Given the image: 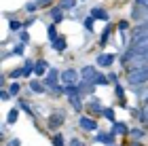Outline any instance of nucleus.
Listing matches in <instances>:
<instances>
[{
    "mask_svg": "<svg viewBox=\"0 0 148 146\" xmlns=\"http://www.w3.org/2000/svg\"><path fill=\"white\" fill-rule=\"evenodd\" d=\"M51 47L55 49V51H66V47H68V40H66V36H59V38H55V40L51 42Z\"/></svg>",
    "mask_w": 148,
    "mask_h": 146,
    "instance_id": "nucleus-12",
    "label": "nucleus"
},
{
    "mask_svg": "<svg viewBox=\"0 0 148 146\" xmlns=\"http://www.w3.org/2000/svg\"><path fill=\"white\" fill-rule=\"evenodd\" d=\"M93 21H95V17H93V15H89V17L85 19V28L89 30V32H93Z\"/></svg>",
    "mask_w": 148,
    "mask_h": 146,
    "instance_id": "nucleus-31",
    "label": "nucleus"
},
{
    "mask_svg": "<svg viewBox=\"0 0 148 146\" xmlns=\"http://www.w3.org/2000/svg\"><path fill=\"white\" fill-rule=\"evenodd\" d=\"M138 2H144V0H138Z\"/></svg>",
    "mask_w": 148,
    "mask_h": 146,
    "instance_id": "nucleus-44",
    "label": "nucleus"
},
{
    "mask_svg": "<svg viewBox=\"0 0 148 146\" xmlns=\"http://www.w3.org/2000/svg\"><path fill=\"white\" fill-rule=\"evenodd\" d=\"M9 55H23V45H17V47H13L11 53H4V57H9Z\"/></svg>",
    "mask_w": 148,
    "mask_h": 146,
    "instance_id": "nucleus-26",
    "label": "nucleus"
},
{
    "mask_svg": "<svg viewBox=\"0 0 148 146\" xmlns=\"http://www.w3.org/2000/svg\"><path fill=\"white\" fill-rule=\"evenodd\" d=\"M95 142H102V144L114 146V134H112V131H99V134L95 136Z\"/></svg>",
    "mask_w": 148,
    "mask_h": 146,
    "instance_id": "nucleus-8",
    "label": "nucleus"
},
{
    "mask_svg": "<svg viewBox=\"0 0 148 146\" xmlns=\"http://www.w3.org/2000/svg\"><path fill=\"white\" fill-rule=\"evenodd\" d=\"M102 114H104L106 119H108V121H114V112H112V108H104Z\"/></svg>",
    "mask_w": 148,
    "mask_h": 146,
    "instance_id": "nucleus-35",
    "label": "nucleus"
},
{
    "mask_svg": "<svg viewBox=\"0 0 148 146\" xmlns=\"http://www.w3.org/2000/svg\"><path fill=\"white\" fill-rule=\"evenodd\" d=\"M53 146H64V136H53Z\"/></svg>",
    "mask_w": 148,
    "mask_h": 146,
    "instance_id": "nucleus-34",
    "label": "nucleus"
},
{
    "mask_svg": "<svg viewBox=\"0 0 148 146\" xmlns=\"http://www.w3.org/2000/svg\"><path fill=\"white\" fill-rule=\"evenodd\" d=\"M78 127L85 131H95L97 129V121H93L91 117H80L78 119Z\"/></svg>",
    "mask_w": 148,
    "mask_h": 146,
    "instance_id": "nucleus-4",
    "label": "nucleus"
},
{
    "mask_svg": "<svg viewBox=\"0 0 148 146\" xmlns=\"http://www.w3.org/2000/svg\"><path fill=\"white\" fill-rule=\"evenodd\" d=\"M17 36H19V40H21V45H28V42H30V34H28L25 30H21Z\"/></svg>",
    "mask_w": 148,
    "mask_h": 146,
    "instance_id": "nucleus-28",
    "label": "nucleus"
},
{
    "mask_svg": "<svg viewBox=\"0 0 148 146\" xmlns=\"http://www.w3.org/2000/svg\"><path fill=\"white\" fill-rule=\"evenodd\" d=\"M19 76H23V68H15V70L9 72V78H11V81H17Z\"/></svg>",
    "mask_w": 148,
    "mask_h": 146,
    "instance_id": "nucleus-24",
    "label": "nucleus"
},
{
    "mask_svg": "<svg viewBox=\"0 0 148 146\" xmlns=\"http://www.w3.org/2000/svg\"><path fill=\"white\" fill-rule=\"evenodd\" d=\"M78 87H80V93H93V91H95V85L89 83V81H80Z\"/></svg>",
    "mask_w": 148,
    "mask_h": 146,
    "instance_id": "nucleus-16",
    "label": "nucleus"
},
{
    "mask_svg": "<svg viewBox=\"0 0 148 146\" xmlns=\"http://www.w3.org/2000/svg\"><path fill=\"white\" fill-rule=\"evenodd\" d=\"M38 9V2H28V4H25V11H28V13H34Z\"/></svg>",
    "mask_w": 148,
    "mask_h": 146,
    "instance_id": "nucleus-36",
    "label": "nucleus"
},
{
    "mask_svg": "<svg viewBox=\"0 0 148 146\" xmlns=\"http://www.w3.org/2000/svg\"><path fill=\"white\" fill-rule=\"evenodd\" d=\"M34 66L36 64H32V59H25V64L21 66V68H23V76H30L32 72H34Z\"/></svg>",
    "mask_w": 148,
    "mask_h": 146,
    "instance_id": "nucleus-19",
    "label": "nucleus"
},
{
    "mask_svg": "<svg viewBox=\"0 0 148 146\" xmlns=\"http://www.w3.org/2000/svg\"><path fill=\"white\" fill-rule=\"evenodd\" d=\"M89 108H91V112H95V114H102V112H104L102 102H99V99H95V97H93L91 102H89Z\"/></svg>",
    "mask_w": 148,
    "mask_h": 146,
    "instance_id": "nucleus-17",
    "label": "nucleus"
},
{
    "mask_svg": "<svg viewBox=\"0 0 148 146\" xmlns=\"http://www.w3.org/2000/svg\"><path fill=\"white\" fill-rule=\"evenodd\" d=\"M127 25H129L127 21H121V23H119V30H127Z\"/></svg>",
    "mask_w": 148,
    "mask_h": 146,
    "instance_id": "nucleus-40",
    "label": "nucleus"
},
{
    "mask_svg": "<svg viewBox=\"0 0 148 146\" xmlns=\"http://www.w3.org/2000/svg\"><path fill=\"white\" fill-rule=\"evenodd\" d=\"M70 146H85V144L80 142V140H72V142H70Z\"/></svg>",
    "mask_w": 148,
    "mask_h": 146,
    "instance_id": "nucleus-39",
    "label": "nucleus"
},
{
    "mask_svg": "<svg viewBox=\"0 0 148 146\" xmlns=\"http://www.w3.org/2000/svg\"><path fill=\"white\" fill-rule=\"evenodd\" d=\"M9 91H11V95H17L19 91H21V85H19L17 81H13V83L9 85Z\"/></svg>",
    "mask_w": 148,
    "mask_h": 146,
    "instance_id": "nucleus-25",
    "label": "nucleus"
},
{
    "mask_svg": "<svg viewBox=\"0 0 148 146\" xmlns=\"http://www.w3.org/2000/svg\"><path fill=\"white\" fill-rule=\"evenodd\" d=\"M9 28H11L13 32H19V30H21V21H17V19H11V21H9Z\"/></svg>",
    "mask_w": 148,
    "mask_h": 146,
    "instance_id": "nucleus-29",
    "label": "nucleus"
},
{
    "mask_svg": "<svg viewBox=\"0 0 148 146\" xmlns=\"http://www.w3.org/2000/svg\"><path fill=\"white\" fill-rule=\"evenodd\" d=\"M59 6H62L64 11H72L74 6H76V0H62V2H59Z\"/></svg>",
    "mask_w": 148,
    "mask_h": 146,
    "instance_id": "nucleus-23",
    "label": "nucleus"
},
{
    "mask_svg": "<svg viewBox=\"0 0 148 146\" xmlns=\"http://www.w3.org/2000/svg\"><path fill=\"white\" fill-rule=\"evenodd\" d=\"M47 72H49V64H47L45 59H38L36 66H34V74L42 76V74H47Z\"/></svg>",
    "mask_w": 148,
    "mask_h": 146,
    "instance_id": "nucleus-11",
    "label": "nucleus"
},
{
    "mask_svg": "<svg viewBox=\"0 0 148 146\" xmlns=\"http://www.w3.org/2000/svg\"><path fill=\"white\" fill-rule=\"evenodd\" d=\"M95 62H97L99 68H108V66L114 64V55H112V53H99Z\"/></svg>",
    "mask_w": 148,
    "mask_h": 146,
    "instance_id": "nucleus-5",
    "label": "nucleus"
},
{
    "mask_svg": "<svg viewBox=\"0 0 148 146\" xmlns=\"http://www.w3.org/2000/svg\"><path fill=\"white\" fill-rule=\"evenodd\" d=\"M131 146H140V144H138V142H136V144H131Z\"/></svg>",
    "mask_w": 148,
    "mask_h": 146,
    "instance_id": "nucleus-43",
    "label": "nucleus"
},
{
    "mask_svg": "<svg viewBox=\"0 0 148 146\" xmlns=\"http://www.w3.org/2000/svg\"><path fill=\"white\" fill-rule=\"evenodd\" d=\"M91 15L95 19H102V21H108V13H106L104 9H99V6H93L91 9Z\"/></svg>",
    "mask_w": 148,
    "mask_h": 146,
    "instance_id": "nucleus-15",
    "label": "nucleus"
},
{
    "mask_svg": "<svg viewBox=\"0 0 148 146\" xmlns=\"http://www.w3.org/2000/svg\"><path fill=\"white\" fill-rule=\"evenodd\" d=\"M17 119H19V110H17V108H13V110L9 112V117H6V123H9V125H15Z\"/></svg>",
    "mask_w": 148,
    "mask_h": 146,
    "instance_id": "nucleus-22",
    "label": "nucleus"
},
{
    "mask_svg": "<svg viewBox=\"0 0 148 146\" xmlns=\"http://www.w3.org/2000/svg\"><path fill=\"white\" fill-rule=\"evenodd\" d=\"M129 64H131V70L133 68H146V66H148V53H142V55L133 57Z\"/></svg>",
    "mask_w": 148,
    "mask_h": 146,
    "instance_id": "nucleus-10",
    "label": "nucleus"
},
{
    "mask_svg": "<svg viewBox=\"0 0 148 146\" xmlns=\"http://www.w3.org/2000/svg\"><path fill=\"white\" fill-rule=\"evenodd\" d=\"M110 25H106V30H104V34H102V40H99V45H106V42H108V36H110Z\"/></svg>",
    "mask_w": 148,
    "mask_h": 146,
    "instance_id": "nucleus-30",
    "label": "nucleus"
},
{
    "mask_svg": "<svg viewBox=\"0 0 148 146\" xmlns=\"http://www.w3.org/2000/svg\"><path fill=\"white\" fill-rule=\"evenodd\" d=\"M110 131H112L114 136H116V134H119V136H127V134H129V129H127L123 123H116V121L112 123V129H110Z\"/></svg>",
    "mask_w": 148,
    "mask_h": 146,
    "instance_id": "nucleus-13",
    "label": "nucleus"
},
{
    "mask_svg": "<svg viewBox=\"0 0 148 146\" xmlns=\"http://www.w3.org/2000/svg\"><path fill=\"white\" fill-rule=\"evenodd\" d=\"M97 74H99V70H95L93 66H85V68L80 70V76H83V81H89V83H93V85H95Z\"/></svg>",
    "mask_w": 148,
    "mask_h": 146,
    "instance_id": "nucleus-3",
    "label": "nucleus"
},
{
    "mask_svg": "<svg viewBox=\"0 0 148 146\" xmlns=\"http://www.w3.org/2000/svg\"><path fill=\"white\" fill-rule=\"evenodd\" d=\"M64 112H53V114L49 117V129H57L64 125Z\"/></svg>",
    "mask_w": 148,
    "mask_h": 146,
    "instance_id": "nucleus-6",
    "label": "nucleus"
},
{
    "mask_svg": "<svg viewBox=\"0 0 148 146\" xmlns=\"http://www.w3.org/2000/svg\"><path fill=\"white\" fill-rule=\"evenodd\" d=\"M140 121L148 125V104H144V108H142V112H140Z\"/></svg>",
    "mask_w": 148,
    "mask_h": 146,
    "instance_id": "nucleus-27",
    "label": "nucleus"
},
{
    "mask_svg": "<svg viewBox=\"0 0 148 146\" xmlns=\"http://www.w3.org/2000/svg\"><path fill=\"white\" fill-rule=\"evenodd\" d=\"M30 89L34 91V93H45V85L38 83V81H30Z\"/></svg>",
    "mask_w": 148,
    "mask_h": 146,
    "instance_id": "nucleus-21",
    "label": "nucleus"
},
{
    "mask_svg": "<svg viewBox=\"0 0 148 146\" xmlns=\"http://www.w3.org/2000/svg\"><path fill=\"white\" fill-rule=\"evenodd\" d=\"M57 78H59V72L55 68H49V72L45 74V87L55 89V91H62V87L57 85Z\"/></svg>",
    "mask_w": 148,
    "mask_h": 146,
    "instance_id": "nucleus-2",
    "label": "nucleus"
},
{
    "mask_svg": "<svg viewBox=\"0 0 148 146\" xmlns=\"http://www.w3.org/2000/svg\"><path fill=\"white\" fill-rule=\"evenodd\" d=\"M129 136L133 138V142H140V140H142V138H144L146 134H144V129H138V127H133V129L129 131Z\"/></svg>",
    "mask_w": 148,
    "mask_h": 146,
    "instance_id": "nucleus-18",
    "label": "nucleus"
},
{
    "mask_svg": "<svg viewBox=\"0 0 148 146\" xmlns=\"http://www.w3.org/2000/svg\"><path fill=\"white\" fill-rule=\"evenodd\" d=\"M9 97H11V91H2V93H0V99H2V102H6Z\"/></svg>",
    "mask_w": 148,
    "mask_h": 146,
    "instance_id": "nucleus-38",
    "label": "nucleus"
},
{
    "mask_svg": "<svg viewBox=\"0 0 148 146\" xmlns=\"http://www.w3.org/2000/svg\"><path fill=\"white\" fill-rule=\"evenodd\" d=\"M127 81H129V85L148 83V66H146V68H133L129 74H127Z\"/></svg>",
    "mask_w": 148,
    "mask_h": 146,
    "instance_id": "nucleus-1",
    "label": "nucleus"
},
{
    "mask_svg": "<svg viewBox=\"0 0 148 146\" xmlns=\"http://www.w3.org/2000/svg\"><path fill=\"white\" fill-rule=\"evenodd\" d=\"M49 17L53 19V23H62L64 19H66V15H64V9H62V6H53V9L49 11Z\"/></svg>",
    "mask_w": 148,
    "mask_h": 146,
    "instance_id": "nucleus-9",
    "label": "nucleus"
},
{
    "mask_svg": "<svg viewBox=\"0 0 148 146\" xmlns=\"http://www.w3.org/2000/svg\"><path fill=\"white\" fill-rule=\"evenodd\" d=\"M55 25H57V23H51L49 28H47V34H49V40H51V42L55 40V38H59V34H57V28H55Z\"/></svg>",
    "mask_w": 148,
    "mask_h": 146,
    "instance_id": "nucleus-20",
    "label": "nucleus"
},
{
    "mask_svg": "<svg viewBox=\"0 0 148 146\" xmlns=\"http://www.w3.org/2000/svg\"><path fill=\"white\" fill-rule=\"evenodd\" d=\"M108 81H110V78H106L104 74H97V78H95V85H108Z\"/></svg>",
    "mask_w": 148,
    "mask_h": 146,
    "instance_id": "nucleus-33",
    "label": "nucleus"
},
{
    "mask_svg": "<svg viewBox=\"0 0 148 146\" xmlns=\"http://www.w3.org/2000/svg\"><path fill=\"white\" fill-rule=\"evenodd\" d=\"M21 110H25V112H28V114L32 117V108L28 106V102H21Z\"/></svg>",
    "mask_w": 148,
    "mask_h": 146,
    "instance_id": "nucleus-37",
    "label": "nucleus"
},
{
    "mask_svg": "<svg viewBox=\"0 0 148 146\" xmlns=\"http://www.w3.org/2000/svg\"><path fill=\"white\" fill-rule=\"evenodd\" d=\"M11 146H19V140H11Z\"/></svg>",
    "mask_w": 148,
    "mask_h": 146,
    "instance_id": "nucleus-42",
    "label": "nucleus"
},
{
    "mask_svg": "<svg viewBox=\"0 0 148 146\" xmlns=\"http://www.w3.org/2000/svg\"><path fill=\"white\" fill-rule=\"evenodd\" d=\"M59 78L64 81V85L76 83V78H78V72H76V70H72V68H68V70H64L62 74H59Z\"/></svg>",
    "mask_w": 148,
    "mask_h": 146,
    "instance_id": "nucleus-7",
    "label": "nucleus"
},
{
    "mask_svg": "<svg viewBox=\"0 0 148 146\" xmlns=\"http://www.w3.org/2000/svg\"><path fill=\"white\" fill-rule=\"evenodd\" d=\"M108 78H110L112 83H116V74H114V72H110V74H108Z\"/></svg>",
    "mask_w": 148,
    "mask_h": 146,
    "instance_id": "nucleus-41",
    "label": "nucleus"
},
{
    "mask_svg": "<svg viewBox=\"0 0 148 146\" xmlns=\"http://www.w3.org/2000/svg\"><path fill=\"white\" fill-rule=\"evenodd\" d=\"M114 93H116V95H119V99H121V102H123V97H125V91H123V87H121L119 83L114 85Z\"/></svg>",
    "mask_w": 148,
    "mask_h": 146,
    "instance_id": "nucleus-32",
    "label": "nucleus"
},
{
    "mask_svg": "<svg viewBox=\"0 0 148 146\" xmlns=\"http://www.w3.org/2000/svg\"><path fill=\"white\" fill-rule=\"evenodd\" d=\"M68 99H70V104H72L74 110H80V108H83V99H80V93H72V95H68Z\"/></svg>",
    "mask_w": 148,
    "mask_h": 146,
    "instance_id": "nucleus-14",
    "label": "nucleus"
}]
</instances>
